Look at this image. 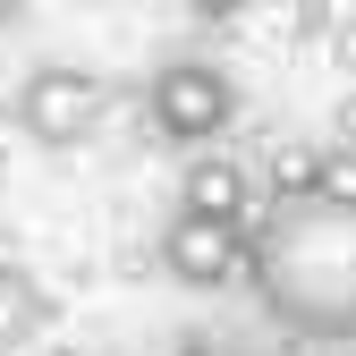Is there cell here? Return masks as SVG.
Returning <instances> with one entry per match:
<instances>
[{"label":"cell","mask_w":356,"mask_h":356,"mask_svg":"<svg viewBox=\"0 0 356 356\" xmlns=\"http://www.w3.org/2000/svg\"><path fill=\"white\" fill-rule=\"evenodd\" d=\"M246 289L289 339L356 348V195L297 178L246 212Z\"/></svg>","instance_id":"obj_1"},{"label":"cell","mask_w":356,"mask_h":356,"mask_svg":"<svg viewBox=\"0 0 356 356\" xmlns=\"http://www.w3.org/2000/svg\"><path fill=\"white\" fill-rule=\"evenodd\" d=\"M145 111H153V136L161 145H212L220 127L238 119V76L220 60H170L145 85Z\"/></svg>","instance_id":"obj_2"},{"label":"cell","mask_w":356,"mask_h":356,"mask_svg":"<svg viewBox=\"0 0 356 356\" xmlns=\"http://www.w3.org/2000/svg\"><path fill=\"white\" fill-rule=\"evenodd\" d=\"M17 127H26L42 153H76L102 127V76L94 68H68V60H42L17 85Z\"/></svg>","instance_id":"obj_3"},{"label":"cell","mask_w":356,"mask_h":356,"mask_svg":"<svg viewBox=\"0 0 356 356\" xmlns=\"http://www.w3.org/2000/svg\"><path fill=\"white\" fill-rule=\"evenodd\" d=\"M161 272L178 289H220V280H246V220L238 212H204V204H178L161 220Z\"/></svg>","instance_id":"obj_4"},{"label":"cell","mask_w":356,"mask_h":356,"mask_svg":"<svg viewBox=\"0 0 356 356\" xmlns=\"http://www.w3.org/2000/svg\"><path fill=\"white\" fill-rule=\"evenodd\" d=\"M60 323V305H51V289H42L26 263H0V348H26V339H42Z\"/></svg>","instance_id":"obj_5"},{"label":"cell","mask_w":356,"mask_h":356,"mask_svg":"<svg viewBox=\"0 0 356 356\" xmlns=\"http://www.w3.org/2000/svg\"><path fill=\"white\" fill-rule=\"evenodd\" d=\"M178 204H204V212H238L246 220V170L220 161V153H195L187 178H178Z\"/></svg>","instance_id":"obj_6"},{"label":"cell","mask_w":356,"mask_h":356,"mask_svg":"<svg viewBox=\"0 0 356 356\" xmlns=\"http://www.w3.org/2000/svg\"><path fill=\"white\" fill-rule=\"evenodd\" d=\"M305 178H314V187H331V195H356V153H348V145H323Z\"/></svg>","instance_id":"obj_7"},{"label":"cell","mask_w":356,"mask_h":356,"mask_svg":"<svg viewBox=\"0 0 356 356\" xmlns=\"http://www.w3.org/2000/svg\"><path fill=\"white\" fill-rule=\"evenodd\" d=\"M187 9H195L204 26H229V17H246V9H254V0H187Z\"/></svg>","instance_id":"obj_8"},{"label":"cell","mask_w":356,"mask_h":356,"mask_svg":"<svg viewBox=\"0 0 356 356\" xmlns=\"http://www.w3.org/2000/svg\"><path fill=\"white\" fill-rule=\"evenodd\" d=\"M0 9H9V0H0Z\"/></svg>","instance_id":"obj_9"}]
</instances>
